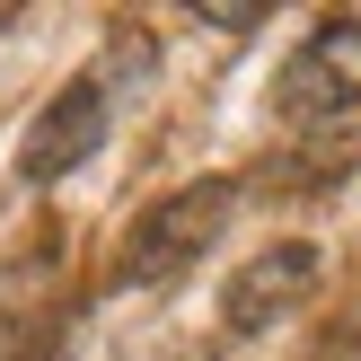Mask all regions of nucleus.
<instances>
[{
    "mask_svg": "<svg viewBox=\"0 0 361 361\" xmlns=\"http://www.w3.org/2000/svg\"><path fill=\"white\" fill-rule=\"evenodd\" d=\"M229 212H238V185H229V176H203V185L159 194V203L141 212L133 229H123L115 282H123V291H159V282L194 274V264L212 256V238L229 229Z\"/></svg>",
    "mask_w": 361,
    "mask_h": 361,
    "instance_id": "1",
    "label": "nucleus"
},
{
    "mask_svg": "<svg viewBox=\"0 0 361 361\" xmlns=\"http://www.w3.org/2000/svg\"><path fill=\"white\" fill-rule=\"evenodd\" d=\"M106 133H115V97H106L97 71H80L71 88H53V97H44L27 150H18V176H27V185H62L71 168H88V159L106 150Z\"/></svg>",
    "mask_w": 361,
    "mask_h": 361,
    "instance_id": "2",
    "label": "nucleus"
},
{
    "mask_svg": "<svg viewBox=\"0 0 361 361\" xmlns=\"http://www.w3.org/2000/svg\"><path fill=\"white\" fill-rule=\"evenodd\" d=\"M274 106H282L291 123H317V115H344V106H361V18H317L309 44L282 62Z\"/></svg>",
    "mask_w": 361,
    "mask_h": 361,
    "instance_id": "3",
    "label": "nucleus"
},
{
    "mask_svg": "<svg viewBox=\"0 0 361 361\" xmlns=\"http://www.w3.org/2000/svg\"><path fill=\"white\" fill-rule=\"evenodd\" d=\"M317 274H326V256H317L309 238H282V247H264V256L221 291V317L238 335H264V326H282V317L317 291Z\"/></svg>",
    "mask_w": 361,
    "mask_h": 361,
    "instance_id": "4",
    "label": "nucleus"
},
{
    "mask_svg": "<svg viewBox=\"0 0 361 361\" xmlns=\"http://www.w3.org/2000/svg\"><path fill=\"white\" fill-rule=\"evenodd\" d=\"M0 361H62V326H35V317L0 326Z\"/></svg>",
    "mask_w": 361,
    "mask_h": 361,
    "instance_id": "5",
    "label": "nucleus"
},
{
    "mask_svg": "<svg viewBox=\"0 0 361 361\" xmlns=\"http://www.w3.org/2000/svg\"><path fill=\"white\" fill-rule=\"evenodd\" d=\"M0 27H9V9H0Z\"/></svg>",
    "mask_w": 361,
    "mask_h": 361,
    "instance_id": "6",
    "label": "nucleus"
}]
</instances>
